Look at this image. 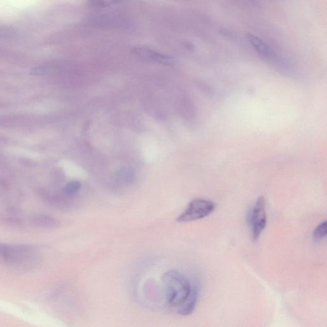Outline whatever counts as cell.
Here are the masks:
<instances>
[{
  "instance_id": "1",
  "label": "cell",
  "mask_w": 327,
  "mask_h": 327,
  "mask_svg": "<svg viewBox=\"0 0 327 327\" xmlns=\"http://www.w3.org/2000/svg\"><path fill=\"white\" fill-rule=\"evenodd\" d=\"M39 252L35 247L0 243V265L19 271L31 270L39 264Z\"/></svg>"
},
{
  "instance_id": "2",
  "label": "cell",
  "mask_w": 327,
  "mask_h": 327,
  "mask_svg": "<svg viewBox=\"0 0 327 327\" xmlns=\"http://www.w3.org/2000/svg\"><path fill=\"white\" fill-rule=\"evenodd\" d=\"M164 292L168 304L179 307L191 292L192 285L187 278L177 270H169L162 277Z\"/></svg>"
},
{
  "instance_id": "3",
  "label": "cell",
  "mask_w": 327,
  "mask_h": 327,
  "mask_svg": "<svg viewBox=\"0 0 327 327\" xmlns=\"http://www.w3.org/2000/svg\"><path fill=\"white\" fill-rule=\"evenodd\" d=\"M215 209L214 203L204 199H194L177 219L178 222L198 221L208 216Z\"/></svg>"
},
{
  "instance_id": "4",
  "label": "cell",
  "mask_w": 327,
  "mask_h": 327,
  "mask_svg": "<svg viewBox=\"0 0 327 327\" xmlns=\"http://www.w3.org/2000/svg\"><path fill=\"white\" fill-rule=\"evenodd\" d=\"M248 221L251 228L252 238L254 241H257L266 228L267 224L266 200L264 196H260L254 203L249 211Z\"/></svg>"
},
{
  "instance_id": "5",
  "label": "cell",
  "mask_w": 327,
  "mask_h": 327,
  "mask_svg": "<svg viewBox=\"0 0 327 327\" xmlns=\"http://www.w3.org/2000/svg\"><path fill=\"white\" fill-rule=\"evenodd\" d=\"M132 53L143 60L153 62V63L167 66L173 65L175 63V60L173 58L157 52L151 49L144 48V47L134 48Z\"/></svg>"
},
{
  "instance_id": "6",
  "label": "cell",
  "mask_w": 327,
  "mask_h": 327,
  "mask_svg": "<svg viewBox=\"0 0 327 327\" xmlns=\"http://www.w3.org/2000/svg\"><path fill=\"white\" fill-rule=\"evenodd\" d=\"M199 292H200V290H199L198 284H192L189 296H188L187 298L186 299L183 304L178 307V309L177 312H178L179 315L189 316L193 313L196 305L197 304Z\"/></svg>"
},
{
  "instance_id": "7",
  "label": "cell",
  "mask_w": 327,
  "mask_h": 327,
  "mask_svg": "<svg viewBox=\"0 0 327 327\" xmlns=\"http://www.w3.org/2000/svg\"><path fill=\"white\" fill-rule=\"evenodd\" d=\"M88 22L90 25H95V27H117L125 25V21L117 17L112 16H106V15H100L91 17L88 20Z\"/></svg>"
},
{
  "instance_id": "8",
  "label": "cell",
  "mask_w": 327,
  "mask_h": 327,
  "mask_svg": "<svg viewBox=\"0 0 327 327\" xmlns=\"http://www.w3.org/2000/svg\"><path fill=\"white\" fill-rule=\"evenodd\" d=\"M247 38L254 50L262 57L269 59L275 57L274 51L261 38L250 33L247 34Z\"/></svg>"
},
{
  "instance_id": "9",
  "label": "cell",
  "mask_w": 327,
  "mask_h": 327,
  "mask_svg": "<svg viewBox=\"0 0 327 327\" xmlns=\"http://www.w3.org/2000/svg\"><path fill=\"white\" fill-rule=\"evenodd\" d=\"M32 222L38 227L53 229L59 226V222L48 215H37L32 218Z\"/></svg>"
},
{
  "instance_id": "10",
  "label": "cell",
  "mask_w": 327,
  "mask_h": 327,
  "mask_svg": "<svg viewBox=\"0 0 327 327\" xmlns=\"http://www.w3.org/2000/svg\"><path fill=\"white\" fill-rule=\"evenodd\" d=\"M88 5L91 7L103 8L117 5L122 0H86Z\"/></svg>"
},
{
  "instance_id": "11",
  "label": "cell",
  "mask_w": 327,
  "mask_h": 327,
  "mask_svg": "<svg viewBox=\"0 0 327 327\" xmlns=\"http://www.w3.org/2000/svg\"><path fill=\"white\" fill-rule=\"evenodd\" d=\"M81 183L78 181H72L68 183L64 187V193L68 197H74L80 191L81 188Z\"/></svg>"
},
{
  "instance_id": "12",
  "label": "cell",
  "mask_w": 327,
  "mask_h": 327,
  "mask_svg": "<svg viewBox=\"0 0 327 327\" xmlns=\"http://www.w3.org/2000/svg\"><path fill=\"white\" fill-rule=\"evenodd\" d=\"M327 221H324L316 226L313 232V238L316 241L322 240L327 236Z\"/></svg>"
},
{
  "instance_id": "13",
  "label": "cell",
  "mask_w": 327,
  "mask_h": 327,
  "mask_svg": "<svg viewBox=\"0 0 327 327\" xmlns=\"http://www.w3.org/2000/svg\"><path fill=\"white\" fill-rule=\"evenodd\" d=\"M14 30L12 28L2 27L0 28V37H10L14 35Z\"/></svg>"
}]
</instances>
